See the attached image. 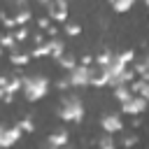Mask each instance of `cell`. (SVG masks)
Listing matches in <instances>:
<instances>
[{
	"label": "cell",
	"mask_w": 149,
	"mask_h": 149,
	"mask_svg": "<svg viewBox=\"0 0 149 149\" xmlns=\"http://www.w3.org/2000/svg\"><path fill=\"white\" fill-rule=\"evenodd\" d=\"M47 35L56 40V37H58V28H56V26H49V28H47Z\"/></svg>",
	"instance_id": "cell-30"
},
{
	"label": "cell",
	"mask_w": 149,
	"mask_h": 149,
	"mask_svg": "<svg viewBox=\"0 0 149 149\" xmlns=\"http://www.w3.org/2000/svg\"><path fill=\"white\" fill-rule=\"evenodd\" d=\"M68 81H70V86H88L91 84V68L74 65L68 72Z\"/></svg>",
	"instance_id": "cell-3"
},
{
	"label": "cell",
	"mask_w": 149,
	"mask_h": 149,
	"mask_svg": "<svg viewBox=\"0 0 149 149\" xmlns=\"http://www.w3.org/2000/svg\"><path fill=\"white\" fill-rule=\"evenodd\" d=\"M0 54H2V49H0Z\"/></svg>",
	"instance_id": "cell-32"
},
{
	"label": "cell",
	"mask_w": 149,
	"mask_h": 149,
	"mask_svg": "<svg viewBox=\"0 0 149 149\" xmlns=\"http://www.w3.org/2000/svg\"><path fill=\"white\" fill-rule=\"evenodd\" d=\"M128 91L133 93V95H137V98H149V81H142V79H133L130 84H128Z\"/></svg>",
	"instance_id": "cell-8"
},
{
	"label": "cell",
	"mask_w": 149,
	"mask_h": 149,
	"mask_svg": "<svg viewBox=\"0 0 149 149\" xmlns=\"http://www.w3.org/2000/svg\"><path fill=\"white\" fill-rule=\"evenodd\" d=\"M21 91L28 102H37L49 93V79L44 74H28L21 79Z\"/></svg>",
	"instance_id": "cell-1"
},
{
	"label": "cell",
	"mask_w": 149,
	"mask_h": 149,
	"mask_svg": "<svg viewBox=\"0 0 149 149\" xmlns=\"http://www.w3.org/2000/svg\"><path fill=\"white\" fill-rule=\"evenodd\" d=\"M133 63H135V68H130V70H133V72H135V74H137V77H140L142 81H147V77H149V74H147V68H149V61H147V58L142 56L140 61H133Z\"/></svg>",
	"instance_id": "cell-11"
},
{
	"label": "cell",
	"mask_w": 149,
	"mask_h": 149,
	"mask_svg": "<svg viewBox=\"0 0 149 149\" xmlns=\"http://www.w3.org/2000/svg\"><path fill=\"white\" fill-rule=\"evenodd\" d=\"M58 65H61L65 72H70V70L77 65V56H74V54H63V56L58 58Z\"/></svg>",
	"instance_id": "cell-14"
},
{
	"label": "cell",
	"mask_w": 149,
	"mask_h": 149,
	"mask_svg": "<svg viewBox=\"0 0 149 149\" xmlns=\"http://www.w3.org/2000/svg\"><path fill=\"white\" fill-rule=\"evenodd\" d=\"M33 42H35V47H40V44H44L47 42V37H44V33H33Z\"/></svg>",
	"instance_id": "cell-28"
},
{
	"label": "cell",
	"mask_w": 149,
	"mask_h": 149,
	"mask_svg": "<svg viewBox=\"0 0 149 149\" xmlns=\"http://www.w3.org/2000/svg\"><path fill=\"white\" fill-rule=\"evenodd\" d=\"M12 35H14V42L19 44V42H23V40H28V28H16V30H14Z\"/></svg>",
	"instance_id": "cell-24"
},
{
	"label": "cell",
	"mask_w": 149,
	"mask_h": 149,
	"mask_svg": "<svg viewBox=\"0 0 149 149\" xmlns=\"http://www.w3.org/2000/svg\"><path fill=\"white\" fill-rule=\"evenodd\" d=\"M133 5H135V0H114L112 2V9L114 12H128Z\"/></svg>",
	"instance_id": "cell-19"
},
{
	"label": "cell",
	"mask_w": 149,
	"mask_h": 149,
	"mask_svg": "<svg viewBox=\"0 0 149 149\" xmlns=\"http://www.w3.org/2000/svg\"><path fill=\"white\" fill-rule=\"evenodd\" d=\"M121 144H123V147H135V144H137V135H133V133L126 135V137L121 140Z\"/></svg>",
	"instance_id": "cell-25"
},
{
	"label": "cell",
	"mask_w": 149,
	"mask_h": 149,
	"mask_svg": "<svg viewBox=\"0 0 149 149\" xmlns=\"http://www.w3.org/2000/svg\"><path fill=\"white\" fill-rule=\"evenodd\" d=\"M47 9H49V21H56V23H68V2H65V0L47 2Z\"/></svg>",
	"instance_id": "cell-4"
},
{
	"label": "cell",
	"mask_w": 149,
	"mask_h": 149,
	"mask_svg": "<svg viewBox=\"0 0 149 149\" xmlns=\"http://www.w3.org/2000/svg\"><path fill=\"white\" fill-rule=\"evenodd\" d=\"M37 26H40L42 30H47V28L51 26V21H49V16H40V19H37Z\"/></svg>",
	"instance_id": "cell-29"
},
{
	"label": "cell",
	"mask_w": 149,
	"mask_h": 149,
	"mask_svg": "<svg viewBox=\"0 0 149 149\" xmlns=\"http://www.w3.org/2000/svg\"><path fill=\"white\" fill-rule=\"evenodd\" d=\"M0 21H2V26H5V28H16V26H14V19H12V16H7L5 12H0Z\"/></svg>",
	"instance_id": "cell-26"
},
{
	"label": "cell",
	"mask_w": 149,
	"mask_h": 149,
	"mask_svg": "<svg viewBox=\"0 0 149 149\" xmlns=\"http://www.w3.org/2000/svg\"><path fill=\"white\" fill-rule=\"evenodd\" d=\"M112 61H114V54H112V51H100L98 56H93V63H95L100 70H102V68H107Z\"/></svg>",
	"instance_id": "cell-12"
},
{
	"label": "cell",
	"mask_w": 149,
	"mask_h": 149,
	"mask_svg": "<svg viewBox=\"0 0 149 149\" xmlns=\"http://www.w3.org/2000/svg\"><path fill=\"white\" fill-rule=\"evenodd\" d=\"M58 116L63 121H72V123H79L84 119V102L81 98L77 95H65L61 107H58Z\"/></svg>",
	"instance_id": "cell-2"
},
{
	"label": "cell",
	"mask_w": 149,
	"mask_h": 149,
	"mask_svg": "<svg viewBox=\"0 0 149 149\" xmlns=\"http://www.w3.org/2000/svg\"><path fill=\"white\" fill-rule=\"evenodd\" d=\"M16 42H14V35L12 33H2L0 35V49H14Z\"/></svg>",
	"instance_id": "cell-21"
},
{
	"label": "cell",
	"mask_w": 149,
	"mask_h": 149,
	"mask_svg": "<svg viewBox=\"0 0 149 149\" xmlns=\"http://www.w3.org/2000/svg\"><path fill=\"white\" fill-rule=\"evenodd\" d=\"M100 126H102L105 135H114V133L123 130V121H121L119 114H105V116L100 119Z\"/></svg>",
	"instance_id": "cell-5"
},
{
	"label": "cell",
	"mask_w": 149,
	"mask_h": 149,
	"mask_svg": "<svg viewBox=\"0 0 149 149\" xmlns=\"http://www.w3.org/2000/svg\"><path fill=\"white\" fill-rule=\"evenodd\" d=\"M79 33H81V26H79V23H72V21L65 23V35H68V37H77Z\"/></svg>",
	"instance_id": "cell-22"
},
{
	"label": "cell",
	"mask_w": 149,
	"mask_h": 149,
	"mask_svg": "<svg viewBox=\"0 0 149 149\" xmlns=\"http://www.w3.org/2000/svg\"><path fill=\"white\" fill-rule=\"evenodd\" d=\"M9 61H12V65H26L30 61V56H28V51H12Z\"/></svg>",
	"instance_id": "cell-15"
},
{
	"label": "cell",
	"mask_w": 149,
	"mask_h": 149,
	"mask_svg": "<svg viewBox=\"0 0 149 149\" xmlns=\"http://www.w3.org/2000/svg\"><path fill=\"white\" fill-rule=\"evenodd\" d=\"M68 140H70V135H68L65 130H56V133L49 135V147H54V149H63V147L68 144Z\"/></svg>",
	"instance_id": "cell-10"
},
{
	"label": "cell",
	"mask_w": 149,
	"mask_h": 149,
	"mask_svg": "<svg viewBox=\"0 0 149 149\" xmlns=\"http://www.w3.org/2000/svg\"><path fill=\"white\" fill-rule=\"evenodd\" d=\"M21 140V130L16 128V126H12V128H2V137H0V149H9V147H14L16 142Z\"/></svg>",
	"instance_id": "cell-7"
},
{
	"label": "cell",
	"mask_w": 149,
	"mask_h": 149,
	"mask_svg": "<svg viewBox=\"0 0 149 149\" xmlns=\"http://www.w3.org/2000/svg\"><path fill=\"white\" fill-rule=\"evenodd\" d=\"M112 95H114V98H116V100H119V102H121V105H123V102H126V100H130V98H133V93H130V91H128V86H116V88H114V93H112Z\"/></svg>",
	"instance_id": "cell-16"
},
{
	"label": "cell",
	"mask_w": 149,
	"mask_h": 149,
	"mask_svg": "<svg viewBox=\"0 0 149 149\" xmlns=\"http://www.w3.org/2000/svg\"><path fill=\"white\" fill-rule=\"evenodd\" d=\"M49 149H54V147H49Z\"/></svg>",
	"instance_id": "cell-33"
},
{
	"label": "cell",
	"mask_w": 149,
	"mask_h": 149,
	"mask_svg": "<svg viewBox=\"0 0 149 149\" xmlns=\"http://www.w3.org/2000/svg\"><path fill=\"white\" fill-rule=\"evenodd\" d=\"M16 128H19L21 133H33V130H35V123H33V119H30V116H23V119H19Z\"/></svg>",
	"instance_id": "cell-18"
},
{
	"label": "cell",
	"mask_w": 149,
	"mask_h": 149,
	"mask_svg": "<svg viewBox=\"0 0 149 149\" xmlns=\"http://www.w3.org/2000/svg\"><path fill=\"white\" fill-rule=\"evenodd\" d=\"M12 19H14V26L16 28H26V23L30 21V9L26 7V2H19V9H16V14Z\"/></svg>",
	"instance_id": "cell-9"
},
{
	"label": "cell",
	"mask_w": 149,
	"mask_h": 149,
	"mask_svg": "<svg viewBox=\"0 0 149 149\" xmlns=\"http://www.w3.org/2000/svg\"><path fill=\"white\" fill-rule=\"evenodd\" d=\"M56 88H58V91H68V88H70V81H68V74H65V77H61V79L56 81Z\"/></svg>",
	"instance_id": "cell-27"
},
{
	"label": "cell",
	"mask_w": 149,
	"mask_h": 149,
	"mask_svg": "<svg viewBox=\"0 0 149 149\" xmlns=\"http://www.w3.org/2000/svg\"><path fill=\"white\" fill-rule=\"evenodd\" d=\"M2 128H5V126H0V137H2Z\"/></svg>",
	"instance_id": "cell-31"
},
{
	"label": "cell",
	"mask_w": 149,
	"mask_h": 149,
	"mask_svg": "<svg viewBox=\"0 0 149 149\" xmlns=\"http://www.w3.org/2000/svg\"><path fill=\"white\" fill-rule=\"evenodd\" d=\"M144 109H147V100H144V98H137V95H133L130 100H126V102L121 105V112H126V114H130V116H140Z\"/></svg>",
	"instance_id": "cell-6"
},
{
	"label": "cell",
	"mask_w": 149,
	"mask_h": 149,
	"mask_svg": "<svg viewBox=\"0 0 149 149\" xmlns=\"http://www.w3.org/2000/svg\"><path fill=\"white\" fill-rule=\"evenodd\" d=\"M116 58L128 68V65H133V61H135V51L133 49H126V51H121V54H116Z\"/></svg>",
	"instance_id": "cell-20"
},
{
	"label": "cell",
	"mask_w": 149,
	"mask_h": 149,
	"mask_svg": "<svg viewBox=\"0 0 149 149\" xmlns=\"http://www.w3.org/2000/svg\"><path fill=\"white\" fill-rule=\"evenodd\" d=\"M28 56H30V58H42V56H49V40H47L44 44H40V47H33V51H28Z\"/></svg>",
	"instance_id": "cell-17"
},
{
	"label": "cell",
	"mask_w": 149,
	"mask_h": 149,
	"mask_svg": "<svg viewBox=\"0 0 149 149\" xmlns=\"http://www.w3.org/2000/svg\"><path fill=\"white\" fill-rule=\"evenodd\" d=\"M98 149H116V144H114L112 135H102V137H100V142H98Z\"/></svg>",
	"instance_id": "cell-23"
},
{
	"label": "cell",
	"mask_w": 149,
	"mask_h": 149,
	"mask_svg": "<svg viewBox=\"0 0 149 149\" xmlns=\"http://www.w3.org/2000/svg\"><path fill=\"white\" fill-rule=\"evenodd\" d=\"M63 54H65V47H63V42H61V40H49V56H54V58L58 61Z\"/></svg>",
	"instance_id": "cell-13"
}]
</instances>
